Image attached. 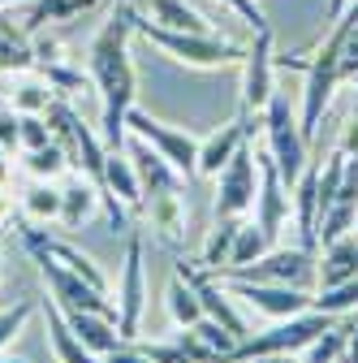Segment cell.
<instances>
[{
    "label": "cell",
    "instance_id": "obj_1",
    "mask_svg": "<svg viewBox=\"0 0 358 363\" xmlns=\"http://www.w3.org/2000/svg\"><path fill=\"white\" fill-rule=\"evenodd\" d=\"M129 39H134V5L117 0L100 30L91 35L86 48V74L100 96V139L108 147H125V117L139 96V74L129 61Z\"/></svg>",
    "mask_w": 358,
    "mask_h": 363
},
{
    "label": "cell",
    "instance_id": "obj_2",
    "mask_svg": "<svg viewBox=\"0 0 358 363\" xmlns=\"http://www.w3.org/2000/svg\"><path fill=\"white\" fill-rule=\"evenodd\" d=\"M134 35L147 39L151 48H160L168 61L186 65V69H225V65H242L246 61V48L233 39H225L220 30L212 35H190V30H168L160 22H151L147 13L134 9Z\"/></svg>",
    "mask_w": 358,
    "mask_h": 363
},
{
    "label": "cell",
    "instance_id": "obj_3",
    "mask_svg": "<svg viewBox=\"0 0 358 363\" xmlns=\"http://www.w3.org/2000/svg\"><path fill=\"white\" fill-rule=\"evenodd\" d=\"M259 121H263V152H267V160L277 164V173H281V182L285 186H294V182L302 177V169H306V134H302V121H298V108L281 96L267 100V108L259 113Z\"/></svg>",
    "mask_w": 358,
    "mask_h": 363
},
{
    "label": "cell",
    "instance_id": "obj_4",
    "mask_svg": "<svg viewBox=\"0 0 358 363\" xmlns=\"http://www.w3.org/2000/svg\"><path fill=\"white\" fill-rule=\"evenodd\" d=\"M341 315H324V311H302V315H289V320H272V329L263 333H246L220 363H250L259 354H298L306 342H316L324 329H333Z\"/></svg>",
    "mask_w": 358,
    "mask_h": 363
},
{
    "label": "cell",
    "instance_id": "obj_5",
    "mask_svg": "<svg viewBox=\"0 0 358 363\" xmlns=\"http://www.w3.org/2000/svg\"><path fill=\"white\" fill-rule=\"evenodd\" d=\"M39 264V277L48 286V298L61 307V311H100V315H112L117 320V298H108L104 290H96L91 281H82L78 272H69L57 255H48L43 247H26Z\"/></svg>",
    "mask_w": 358,
    "mask_h": 363
},
{
    "label": "cell",
    "instance_id": "obj_6",
    "mask_svg": "<svg viewBox=\"0 0 358 363\" xmlns=\"http://www.w3.org/2000/svg\"><path fill=\"white\" fill-rule=\"evenodd\" d=\"M125 134H134V139H143L147 147H156L186 182L199 173V139L190 130L168 125V121H160V117H151V113H143L139 104H134L129 117H125Z\"/></svg>",
    "mask_w": 358,
    "mask_h": 363
},
{
    "label": "cell",
    "instance_id": "obj_7",
    "mask_svg": "<svg viewBox=\"0 0 358 363\" xmlns=\"http://www.w3.org/2000/svg\"><path fill=\"white\" fill-rule=\"evenodd\" d=\"M212 277H242V281H277V286H298V290H311L320 286L316 277V255L306 247H272L263 259L255 264H242V268H220Z\"/></svg>",
    "mask_w": 358,
    "mask_h": 363
},
{
    "label": "cell",
    "instance_id": "obj_8",
    "mask_svg": "<svg viewBox=\"0 0 358 363\" xmlns=\"http://www.w3.org/2000/svg\"><path fill=\"white\" fill-rule=\"evenodd\" d=\"M255 199H259V152L250 143L238 147V156L216 173V199H212V212L216 216H250L255 212Z\"/></svg>",
    "mask_w": 358,
    "mask_h": 363
},
{
    "label": "cell",
    "instance_id": "obj_9",
    "mask_svg": "<svg viewBox=\"0 0 358 363\" xmlns=\"http://www.w3.org/2000/svg\"><path fill=\"white\" fill-rule=\"evenodd\" d=\"M229 290V298H246L255 311H263L267 320H289L316 307V294L298 286H277V281H242V277H216Z\"/></svg>",
    "mask_w": 358,
    "mask_h": 363
},
{
    "label": "cell",
    "instance_id": "obj_10",
    "mask_svg": "<svg viewBox=\"0 0 358 363\" xmlns=\"http://www.w3.org/2000/svg\"><path fill=\"white\" fill-rule=\"evenodd\" d=\"M147 311V268H143V238L129 234L125 242V264H121V286H117V329L121 337H139Z\"/></svg>",
    "mask_w": 358,
    "mask_h": 363
},
{
    "label": "cell",
    "instance_id": "obj_11",
    "mask_svg": "<svg viewBox=\"0 0 358 363\" xmlns=\"http://www.w3.org/2000/svg\"><path fill=\"white\" fill-rule=\"evenodd\" d=\"M277 96V52H272V30H259L255 43L246 48L242 61V113L259 121V113L267 108V100Z\"/></svg>",
    "mask_w": 358,
    "mask_h": 363
},
{
    "label": "cell",
    "instance_id": "obj_12",
    "mask_svg": "<svg viewBox=\"0 0 358 363\" xmlns=\"http://www.w3.org/2000/svg\"><path fill=\"white\" fill-rule=\"evenodd\" d=\"M259 225L272 238H281V230H285V220L294 216V208H289V186L281 182V173H277V164L267 160V152L259 147V199H255V212H250Z\"/></svg>",
    "mask_w": 358,
    "mask_h": 363
},
{
    "label": "cell",
    "instance_id": "obj_13",
    "mask_svg": "<svg viewBox=\"0 0 358 363\" xmlns=\"http://www.w3.org/2000/svg\"><path fill=\"white\" fill-rule=\"evenodd\" d=\"M125 152L134 160V173H139V186L143 195H160V191H182L186 186V177L177 173L156 147H147L143 139H134V134H125Z\"/></svg>",
    "mask_w": 358,
    "mask_h": 363
},
{
    "label": "cell",
    "instance_id": "obj_14",
    "mask_svg": "<svg viewBox=\"0 0 358 363\" xmlns=\"http://www.w3.org/2000/svg\"><path fill=\"white\" fill-rule=\"evenodd\" d=\"M242 143H250V117L246 113L233 117L229 125H220L216 134H207V139H199V173L203 177H216L220 169L238 156Z\"/></svg>",
    "mask_w": 358,
    "mask_h": 363
},
{
    "label": "cell",
    "instance_id": "obj_15",
    "mask_svg": "<svg viewBox=\"0 0 358 363\" xmlns=\"http://www.w3.org/2000/svg\"><path fill=\"white\" fill-rule=\"evenodd\" d=\"M39 311H43V325H48V350H52L57 363H108L104 354L86 350V346L78 342V333H74L69 320H65V311H61L52 298H43Z\"/></svg>",
    "mask_w": 358,
    "mask_h": 363
},
{
    "label": "cell",
    "instance_id": "obj_16",
    "mask_svg": "<svg viewBox=\"0 0 358 363\" xmlns=\"http://www.w3.org/2000/svg\"><path fill=\"white\" fill-rule=\"evenodd\" d=\"M100 208H104L100 186H96L91 177L74 173L65 186H61V216H57V225H61V230H82L86 220H96Z\"/></svg>",
    "mask_w": 358,
    "mask_h": 363
},
{
    "label": "cell",
    "instance_id": "obj_17",
    "mask_svg": "<svg viewBox=\"0 0 358 363\" xmlns=\"http://www.w3.org/2000/svg\"><path fill=\"white\" fill-rule=\"evenodd\" d=\"M147 220L151 230L160 234V242L168 247H182L186 242V199L177 191H160V195H147Z\"/></svg>",
    "mask_w": 358,
    "mask_h": 363
},
{
    "label": "cell",
    "instance_id": "obj_18",
    "mask_svg": "<svg viewBox=\"0 0 358 363\" xmlns=\"http://www.w3.org/2000/svg\"><path fill=\"white\" fill-rule=\"evenodd\" d=\"M65 320H69V329L78 333V342H82L86 350H96V354H108V350H117V346L125 342L112 315H100V311H65Z\"/></svg>",
    "mask_w": 358,
    "mask_h": 363
},
{
    "label": "cell",
    "instance_id": "obj_19",
    "mask_svg": "<svg viewBox=\"0 0 358 363\" xmlns=\"http://www.w3.org/2000/svg\"><path fill=\"white\" fill-rule=\"evenodd\" d=\"M320 251H324V255H320V264H316L320 290H324V286H337V281L358 277V238H354V234H345V238H337V242H328V247H320Z\"/></svg>",
    "mask_w": 358,
    "mask_h": 363
},
{
    "label": "cell",
    "instance_id": "obj_20",
    "mask_svg": "<svg viewBox=\"0 0 358 363\" xmlns=\"http://www.w3.org/2000/svg\"><path fill=\"white\" fill-rule=\"evenodd\" d=\"M164 307H168V320L177 329H195L203 320V303H199V290L190 286V277H182V272H173V281L164 290Z\"/></svg>",
    "mask_w": 358,
    "mask_h": 363
},
{
    "label": "cell",
    "instance_id": "obj_21",
    "mask_svg": "<svg viewBox=\"0 0 358 363\" xmlns=\"http://www.w3.org/2000/svg\"><path fill=\"white\" fill-rule=\"evenodd\" d=\"M147 18L160 22V26H168V30H190V35H212L216 30L195 5H186V0H151Z\"/></svg>",
    "mask_w": 358,
    "mask_h": 363
},
{
    "label": "cell",
    "instance_id": "obj_22",
    "mask_svg": "<svg viewBox=\"0 0 358 363\" xmlns=\"http://www.w3.org/2000/svg\"><path fill=\"white\" fill-rule=\"evenodd\" d=\"M22 169H26L35 182H57L61 173L74 169V160H69V147H65L61 139H52V143H43V147L22 152Z\"/></svg>",
    "mask_w": 358,
    "mask_h": 363
},
{
    "label": "cell",
    "instance_id": "obj_23",
    "mask_svg": "<svg viewBox=\"0 0 358 363\" xmlns=\"http://www.w3.org/2000/svg\"><path fill=\"white\" fill-rule=\"evenodd\" d=\"M277 247V238L263 230V225L255 220V216H246L242 225H238V238H233V251H229V264L225 268H242V264H255V259H263L267 251Z\"/></svg>",
    "mask_w": 358,
    "mask_h": 363
},
{
    "label": "cell",
    "instance_id": "obj_24",
    "mask_svg": "<svg viewBox=\"0 0 358 363\" xmlns=\"http://www.w3.org/2000/svg\"><path fill=\"white\" fill-rule=\"evenodd\" d=\"M26 69H35L30 30H18L13 22L0 18V74H26Z\"/></svg>",
    "mask_w": 358,
    "mask_h": 363
},
{
    "label": "cell",
    "instance_id": "obj_25",
    "mask_svg": "<svg viewBox=\"0 0 358 363\" xmlns=\"http://www.w3.org/2000/svg\"><path fill=\"white\" fill-rule=\"evenodd\" d=\"M246 220V216H242ZM238 216H216V225H212V234H207V242H203V259H199V268L203 272H220L229 264V251H233V238H238V225H242Z\"/></svg>",
    "mask_w": 358,
    "mask_h": 363
},
{
    "label": "cell",
    "instance_id": "obj_26",
    "mask_svg": "<svg viewBox=\"0 0 358 363\" xmlns=\"http://www.w3.org/2000/svg\"><path fill=\"white\" fill-rule=\"evenodd\" d=\"M345 329L350 325H333V329H324L316 342H306L302 350H298V363H345Z\"/></svg>",
    "mask_w": 358,
    "mask_h": 363
},
{
    "label": "cell",
    "instance_id": "obj_27",
    "mask_svg": "<svg viewBox=\"0 0 358 363\" xmlns=\"http://www.w3.org/2000/svg\"><path fill=\"white\" fill-rule=\"evenodd\" d=\"M52 100H61V96H57V91L43 82V78H39V82H35V78H26V82H18V86L9 91V104H13L22 117H30V113H39V117H43V113L52 108Z\"/></svg>",
    "mask_w": 358,
    "mask_h": 363
},
{
    "label": "cell",
    "instance_id": "obj_28",
    "mask_svg": "<svg viewBox=\"0 0 358 363\" xmlns=\"http://www.w3.org/2000/svg\"><path fill=\"white\" fill-rule=\"evenodd\" d=\"M22 212H26V220H57L61 216V191L52 182H35V186L22 191Z\"/></svg>",
    "mask_w": 358,
    "mask_h": 363
},
{
    "label": "cell",
    "instance_id": "obj_29",
    "mask_svg": "<svg viewBox=\"0 0 358 363\" xmlns=\"http://www.w3.org/2000/svg\"><path fill=\"white\" fill-rule=\"evenodd\" d=\"M316 311H324V315H350V311H358V277L324 286L316 294Z\"/></svg>",
    "mask_w": 358,
    "mask_h": 363
},
{
    "label": "cell",
    "instance_id": "obj_30",
    "mask_svg": "<svg viewBox=\"0 0 358 363\" xmlns=\"http://www.w3.org/2000/svg\"><path fill=\"white\" fill-rule=\"evenodd\" d=\"M35 311H39L35 298H22V303H13V307L0 311V350H9V346H13V337L26 329V320H30Z\"/></svg>",
    "mask_w": 358,
    "mask_h": 363
},
{
    "label": "cell",
    "instance_id": "obj_31",
    "mask_svg": "<svg viewBox=\"0 0 358 363\" xmlns=\"http://www.w3.org/2000/svg\"><path fill=\"white\" fill-rule=\"evenodd\" d=\"M0 147H5L9 156L22 152V113L9 100H0Z\"/></svg>",
    "mask_w": 358,
    "mask_h": 363
},
{
    "label": "cell",
    "instance_id": "obj_32",
    "mask_svg": "<svg viewBox=\"0 0 358 363\" xmlns=\"http://www.w3.org/2000/svg\"><path fill=\"white\" fill-rule=\"evenodd\" d=\"M52 139H57V130H52V121H48V117H39V113L22 117V152L43 147V143H52Z\"/></svg>",
    "mask_w": 358,
    "mask_h": 363
},
{
    "label": "cell",
    "instance_id": "obj_33",
    "mask_svg": "<svg viewBox=\"0 0 358 363\" xmlns=\"http://www.w3.org/2000/svg\"><path fill=\"white\" fill-rule=\"evenodd\" d=\"M220 5H225L229 13H238L255 35L259 30H272V26H267V18H263V9H259V0H220Z\"/></svg>",
    "mask_w": 358,
    "mask_h": 363
},
{
    "label": "cell",
    "instance_id": "obj_34",
    "mask_svg": "<svg viewBox=\"0 0 358 363\" xmlns=\"http://www.w3.org/2000/svg\"><path fill=\"white\" fill-rule=\"evenodd\" d=\"M358 78V22L350 26L345 43H341V82H354Z\"/></svg>",
    "mask_w": 358,
    "mask_h": 363
},
{
    "label": "cell",
    "instance_id": "obj_35",
    "mask_svg": "<svg viewBox=\"0 0 358 363\" xmlns=\"http://www.w3.org/2000/svg\"><path fill=\"white\" fill-rule=\"evenodd\" d=\"M337 152H345V156H358V113H354V117H345V125H341V139H337Z\"/></svg>",
    "mask_w": 358,
    "mask_h": 363
},
{
    "label": "cell",
    "instance_id": "obj_36",
    "mask_svg": "<svg viewBox=\"0 0 358 363\" xmlns=\"http://www.w3.org/2000/svg\"><path fill=\"white\" fill-rule=\"evenodd\" d=\"M104 359H108V363H156V359H147L134 342H121V346H117V350H108Z\"/></svg>",
    "mask_w": 358,
    "mask_h": 363
},
{
    "label": "cell",
    "instance_id": "obj_37",
    "mask_svg": "<svg viewBox=\"0 0 358 363\" xmlns=\"http://www.w3.org/2000/svg\"><path fill=\"white\" fill-rule=\"evenodd\" d=\"M104 0H65L61 5V22H69V18H78V13H91V9H100Z\"/></svg>",
    "mask_w": 358,
    "mask_h": 363
},
{
    "label": "cell",
    "instance_id": "obj_38",
    "mask_svg": "<svg viewBox=\"0 0 358 363\" xmlns=\"http://www.w3.org/2000/svg\"><path fill=\"white\" fill-rule=\"evenodd\" d=\"M345 363H358V320L345 329Z\"/></svg>",
    "mask_w": 358,
    "mask_h": 363
},
{
    "label": "cell",
    "instance_id": "obj_39",
    "mask_svg": "<svg viewBox=\"0 0 358 363\" xmlns=\"http://www.w3.org/2000/svg\"><path fill=\"white\" fill-rule=\"evenodd\" d=\"M345 5H350V0H328V9H324V18H328V26L345 13Z\"/></svg>",
    "mask_w": 358,
    "mask_h": 363
},
{
    "label": "cell",
    "instance_id": "obj_40",
    "mask_svg": "<svg viewBox=\"0 0 358 363\" xmlns=\"http://www.w3.org/2000/svg\"><path fill=\"white\" fill-rule=\"evenodd\" d=\"M13 216V199H9V191L0 186V220H9Z\"/></svg>",
    "mask_w": 358,
    "mask_h": 363
},
{
    "label": "cell",
    "instance_id": "obj_41",
    "mask_svg": "<svg viewBox=\"0 0 358 363\" xmlns=\"http://www.w3.org/2000/svg\"><path fill=\"white\" fill-rule=\"evenodd\" d=\"M9 173H13V169H9V152L0 147V186H9Z\"/></svg>",
    "mask_w": 358,
    "mask_h": 363
},
{
    "label": "cell",
    "instance_id": "obj_42",
    "mask_svg": "<svg viewBox=\"0 0 358 363\" xmlns=\"http://www.w3.org/2000/svg\"><path fill=\"white\" fill-rule=\"evenodd\" d=\"M250 363H298L294 354H259V359H250Z\"/></svg>",
    "mask_w": 358,
    "mask_h": 363
},
{
    "label": "cell",
    "instance_id": "obj_43",
    "mask_svg": "<svg viewBox=\"0 0 358 363\" xmlns=\"http://www.w3.org/2000/svg\"><path fill=\"white\" fill-rule=\"evenodd\" d=\"M0 363H30V359H22V354H5V350H0Z\"/></svg>",
    "mask_w": 358,
    "mask_h": 363
},
{
    "label": "cell",
    "instance_id": "obj_44",
    "mask_svg": "<svg viewBox=\"0 0 358 363\" xmlns=\"http://www.w3.org/2000/svg\"><path fill=\"white\" fill-rule=\"evenodd\" d=\"M13 5H26V0H0V13H5V9H13Z\"/></svg>",
    "mask_w": 358,
    "mask_h": 363
},
{
    "label": "cell",
    "instance_id": "obj_45",
    "mask_svg": "<svg viewBox=\"0 0 358 363\" xmlns=\"http://www.w3.org/2000/svg\"><path fill=\"white\" fill-rule=\"evenodd\" d=\"M354 238H358V225H354Z\"/></svg>",
    "mask_w": 358,
    "mask_h": 363
}]
</instances>
